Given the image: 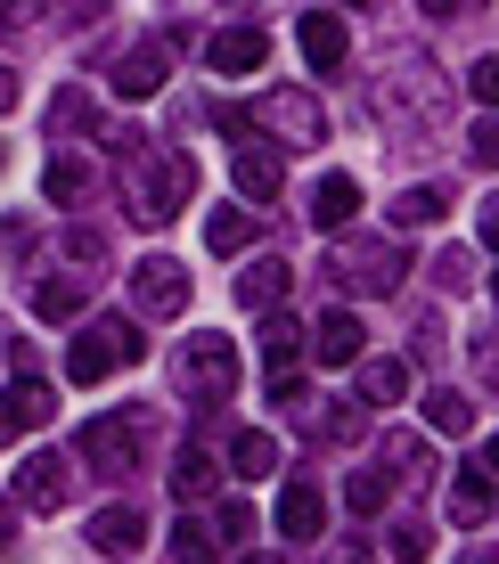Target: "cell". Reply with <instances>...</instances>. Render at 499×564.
<instances>
[{
  "label": "cell",
  "instance_id": "42",
  "mask_svg": "<svg viewBox=\"0 0 499 564\" xmlns=\"http://www.w3.org/2000/svg\"><path fill=\"white\" fill-rule=\"evenodd\" d=\"M417 9H426V17H458L467 0H417Z\"/></svg>",
  "mask_w": 499,
  "mask_h": 564
},
{
  "label": "cell",
  "instance_id": "2",
  "mask_svg": "<svg viewBox=\"0 0 499 564\" xmlns=\"http://www.w3.org/2000/svg\"><path fill=\"white\" fill-rule=\"evenodd\" d=\"M123 197L140 221H172L188 197H197V164H188L181 148H131V172H123Z\"/></svg>",
  "mask_w": 499,
  "mask_h": 564
},
{
  "label": "cell",
  "instance_id": "38",
  "mask_svg": "<svg viewBox=\"0 0 499 564\" xmlns=\"http://www.w3.org/2000/svg\"><path fill=\"white\" fill-rule=\"evenodd\" d=\"M254 532V508H246V499H221V540H246Z\"/></svg>",
  "mask_w": 499,
  "mask_h": 564
},
{
  "label": "cell",
  "instance_id": "1",
  "mask_svg": "<svg viewBox=\"0 0 499 564\" xmlns=\"http://www.w3.org/2000/svg\"><path fill=\"white\" fill-rule=\"evenodd\" d=\"M377 115H386L401 140H410V131H434L451 115V83L417 50L410 57H386V74H377Z\"/></svg>",
  "mask_w": 499,
  "mask_h": 564
},
{
  "label": "cell",
  "instance_id": "14",
  "mask_svg": "<svg viewBox=\"0 0 499 564\" xmlns=\"http://www.w3.org/2000/svg\"><path fill=\"white\" fill-rule=\"evenodd\" d=\"M262 57H271V33H262V25H229V33L205 42V66H214V74H254Z\"/></svg>",
  "mask_w": 499,
  "mask_h": 564
},
{
  "label": "cell",
  "instance_id": "33",
  "mask_svg": "<svg viewBox=\"0 0 499 564\" xmlns=\"http://www.w3.org/2000/svg\"><path fill=\"white\" fill-rule=\"evenodd\" d=\"M172 556H181V564H221V549H214V532H205L197 516H188L181 532H172Z\"/></svg>",
  "mask_w": 499,
  "mask_h": 564
},
{
  "label": "cell",
  "instance_id": "15",
  "mask_svg": "<svg viewBox=\"0 0 499 564\" xmlns=\"http://www.w3.org/2000/svg\"><path fill=\"white\" fill-rule=\"evenodd\" d=\"M319 523H328V499H319V482H286L279 491V532L286 540H319Z\"/></svg>",
  "mask_w": 499,
  "mask_h": 564
},
{
  "label": "cell",
  "instance_id": "48",
  "mask_svg": "<svg viewBox=\"0 0 499 564\" xmlns=\"http://www.w3.org/2000/svg\"><path fill=\"white\" fill-rule=\"evenodd\" d=\"M238 564H279V556H238Z\"/></svg>",
  "mask_w": 499,
  "mask_h": 564
},
{
  "label": "cell",
  "instance_id": "23",
  "mask_svg": "<svg viewBox=\"0 0 499 564\" xmlns=\"http://www.w3.org/2000/svg\"><path fill=\"white\" fill-rule=\"evenodd\" d=\"M295 352H303V327L286 319V311H262V377L295 368Z\"/></svg>",
  "mask_w": 499,
  "mask_h": 564
},
{
  "label": "cell",
  "instance_id": "22",
  "mask_svg": "<svg viewBox=\"0 0 499 564\" xmlns=\"http://www.w3.org/2000/svg\"><path fill=\"white\" fill-rule=\"evenodd\" d=\"M221 482V466L205 458V442H181V458H172V499H205Z\"/></svg>",
  "mask_w": 499,
  "mask_h": 564
},
{
  "label": "cell",
  "instance_id": "49",
  "mask_svg": "<svg viewBox=\"0 0 499 564\" xmlns=\"http://www.w3.org/2000/svg\"><path fill=\"white\" fill-rule=\"evenodd\" d=\"M467 564H499V556H491V549H484V556H467Z\"/></svg>",
  "mask_w": 499,
  "mask_h": 564
},
{
  "label": "cell",
  "instance_id": "44",
  "mask_svg": "<svg viewBox=\"0 0 499 564\" xmlns=\"http://www.w3.org/2000/svg\"><path fill=\"white\" fill-rule=\"evenodd\" d=\"M9 540H17V508H0V556H9Z\"/></svg>",
  "mask_w": 499,
  "mask_h": 564
},
{
  "label": "cell",
  "instance_id": "31",
  "mask_svg": "<svg viewBox=\"0 0 499 564\" xmlns=\"http://www.w3.org/2000/svg\"><path fill=\"white\" fill-rule=\"evenodd\" d=\"M386 499H393V475H352L344 482V508L352 516H386Z\"/></svg>",
  "mask_w": 499,
  "mask_h": 564
},
{
  "label": "cell",
  "instance_id": "35",
  "mask_svg": "<svg viewBox=\"0 0 499 564\" xmlns=\"http://www.w3.org/2000/svg\"><path fill=\"white\" fill-rule=\"evenodd\" d=\"M434 279H443V286H467V279H475V254H467V246H443V254H434Z\"/></svg>",
  "mask_w": 499,
  "mask_h": 564
},
{
  "label": "cell",
  "instance_id": "6",
  "mask_svg": "<svg viewBox=\"0 0 499 564\" xmlns=\"http://www.w3.org/2000/svg\"><path fill=\"white\" fill-rule=\"evenodd\" d=\"M131 311H140V319H181L188 311V270L172 254H148L131 270Z\"/></svg>",
  "mask_w": 499,
  "mask_h": 564
},
{
  "label": "cell",
  "instance_id": "17",
  "mask_svg": "<svg viewBox=\"0 0 499 564\" xmlns=\"http://www.w3.org/2000/svg\"><path fill=\"white\" fill-rule=\"evenodd\" d=\"M352 213H360V181L352 172H328V181L312 188V221L336 238V229H352Z\"/></svg>",
  "mask_w": 499,
  "mask_h": 564
},
{
  "label": "cell",
  "instance_id": "25",
  "mask_svg": "<svg viewBox=\"0 0 499 564\" xmlns=\"http://www.w3.org/2000/svg\"><path fill=\"white\" fill-rule=\"evenodd\" d=\"M0 401L17 410V425H25V434H33V425H50V417H57V393H50L42 377H17L9 393H0Z\"/></svg>",
  "mask_w": 499,
  "mask_h": 564
},
{
  "label": "cell",
  "instance_id": "4",
  "mask_svg": "<svg viewBox=\"0 0 499 564\" xmlns=\"http://www.w3.org/2000/svg\"><path fill=\"white\" fill-rule=\"evenodd\" d=\"M246 115H254L279 148H319L328 140V115H319L312 90H262V107H246Z\"/></svg>",
  "mask_w": 499,
  "mask_h": 564
},
{
  "label": "cell",
  "instance_id": "24",
  "mask_svg": "<svg viewBox=\"0 0 499 564\" xmlns=\"http://www.w3.org/2000/svg\"><path fill=\"white\" fill-rule=\"evenodd\" d=\"M443 213H451V197L434 181H417V188H401V197H393V229H434Z\"/></svg>",
  "mask_w": 499,
  "mask_h": 564
},
{
  "label": "cell",
  "instance_id": "27",
  "mask_svg": "<svg viewBox=\"0 0 499 564\" xmlns=\"http://www.w3.org/2000/svg\"><path fill=\"white\" fill-rule=\"evenodd\" d=\"M426 425H434V434H467V425H475V401L458 393V384H434V393H426Z\"/></svg>",
  "mask_w": 499,
  "mask_h": 564
},
{
  "label": "cell",
  "instance_id": "34",
  "mask_svg": "<svg viewBox=\"0 0 499 564\" xmlns=\"http://www.w3.org/2000/svg\"><path fill=\"white\" fill-rule=\"evenodd\" d=\"M467 155H475L484 172H499V115H484V123L467 131Z\"/></svg>",
  "mask_w": 499,
  "mask_h": 564
},
{
  "label": "cell",
  "instance_id": "29",
  "mask_svg": "<svg viewBox=\"0 0 499 564\" xmlns=\"http://www.w3.org/2000/svg\"><path fill=\"white\" fill-rule=\"evenodd\" d=\"M451 516H458V523H484V516H491V475H484V466L451 482Z\"/></svg>",
  "mask_w": 499,
  "mask_h": 564
},
{
  "label": "cell",
  "instance_id": "50",
  "mask_svg": "<svg viewBox=\"0 0 499 564\" xmlns=\"http://www.w3.org/2000/svg\"><path fill=\"white\" fill-rule=\"evenodd\" d=\"M491 295H499V270H491Z\"/></svg>",
  "mask_w": 499,
  "mask_h": 564
},
{
  "label": "cell",
  "instance_id": "19",
  "mask_svg": "<svg viewBox=\"0 0 499 564\" xmlns=\"http://www.w3.org/2000/svg\"><path fill=\"white\" fill-rule=\"evenodd\" d=\"M286 279H295V270H286L279 254H262V262L238 279V303H246V311H279V303H286Z\"/></svg>",
  "mask_w": 499,
  "mask_h": 564
},
{
  "label": "cell",
  "instance_id": "30",
  "mask_svg": "<svg viewBox=\"0 0 499 564\" xmlns=\"http://www.w3.org/2000/svg\"><path fill=\"white\" fill-rule=\"evenodd\" d=\"M83 188H90V164H74V155H57V164L42 172V197H50V205H74Z\"/></svg>",
  "mask_w": 499,
  "mask_h": 564
},
{
  "label": "cell",
  "instance_id": "41",
  "mask_svg": "<svg viewBox=\"0 0 499 564\" xmlns=\"http://www.w3.org/2000/svg\"><path fill=\"white\" fill-rule=\"evenodd\" d=\"M484 246H491V254H499V197L484 205Z\"/></svg>",
  "mask_w": 499,
  "mask_h": 564
},
{
  "label": "cell",
  "instance_id": "26",
  "mask_svg": "<svg viewBox=\"0 0 499 564\" xmlns=\"http://www.w3.org/2000/svg\"><path fill=\"white\" fill-rule=\"evenodd\" d=\"M50 131H57V140L99 131V99H90V90H57V99H50Z\"/></svg>",
  "mask_w": 499,
  "mask_h": 564
},
{
  "label": "cell",
  "instance_id": "51",
  "mask_svg": "<svg viewBox=\"0 0 499 564\" xmlns=\"http://www.w3.org/2000/svg\"><path fill=\"white\" fill-rule=\"evenodd\" d=\"M352 9H369V0H352Z\"/></svg>",
  "mask_w": 499,
  "mask_h": 564
},
{
  "label": "cell",
  "instance_id": "45",
  "mask_svg": "<svg viewBox=\"0 0 499 564\" xmlns=\"http://www.w3.org/2000/svg\"><path fill=\"white\" fill-rule=\"evenodd\" d=\"M475 466H484V475H499V434L484 442V458H475Z\"/></svg>",
  "mask_w": 499,
  "mask_h": 564
},
{
  "label": "cell",
  "instance_id": "43",
  "mask_svg": "<svg viewBox=\"0 0 499 564\" xmlns=\"http://www.w3.org/2000/svg\"><path fill=\"white\" fill-rule=\"evenodd\" d=\"M9 107H17V74L0 66V115H9Z\"/></svg>",
  "mask_w": 499,
  "mask_h": 564
},
{
  "label": "cell",
  "instance_id": "36",
  "mask_svg": "<svg viewBox=\"0 0 499 564\" xmlns=\"http://www.w3.org/2000/svg\"><path fill=\"white\" fill-rule=\"evenodd\" d=\"M467 90L499 115V57H475V66H467Z\"/></svg>",
  "mask_w": 499,
  "mask_h": 564
},
{
  "label": "cell",
  "instance_id": "28",
  "mask_svg": "<svg viewBox=\"0 0 499 564\" xmlns=\"http://www.w3.org/2000/svg\"><path fill=\"white\" fill-rule=\"evenodd\" d=\"M33 311H42L50 327H66L74 311H83V279H42V286H33Z\"/></svg>",
  "mask_w": 499,
  "mask_h": 564
},
{
  "label": "cell",
  "instance_id": "21",
  "mask_svg": "<svg viewBox=\"0 0 499 564\" xmlns=\"http://www.w3.org/2000/svg\"><path fill=\"white\" fill-rule=\"evenodd\" d=\"M254 213L246 205H221V213H205V246H214V254H246V246H254Z\"/></svg>",
  "mask_w": 499,
  "mask_h": 564
},
{
  "label": "cell",
  "instance_id": "39",
  "mask_svg": "<svg viewBox=\"0 0 499 564\" xmlns=\"http://www.w3.org/2000/svg\"><path fill=\"white\" fill-rule=\"evenodd\" d=\"M107 246H99V229H66V262H99Z\"/></svg>",
  "mask_w": 499,
  "mask_h": 564
},
{
  "label": "cell",
  "instance_id": "32",
  "mask_svg": "<svg viewBox=\"0 0 499 564\" xmlns=\"http://www.w3.org/2000/svg\"><path fill=\"white\" fill-rule=\"evenodd\" d=\"M386 556H393V564H426V556H434V532H426V523H393V532H386Z\"/></svg>",
  "mask_w": 499,
  "mask_h": 564
},
{
  "label": "cell",
  "instance_id": "7",
  "mask_svg": "<svg viewBox=\"0 0 499 564\" xmlns=\"http://www.w3.org/2000/svg\"><path fill=\"white\" fill-rule=\"evenodd\" d=\"M66 491H74V466L57 451H33L25 466H17V499H25L33 516H57V508H66Z\"/></svg>",
  "mask_w": 499,
  "mask_h": 564
},
{
  "label": "cell",
  "instance_id": "13",
  "mask_svg": "<svg viewBox=\"0 0 499 564\" xmlns=\"http://www.w3.org/2000/svg\"><path fill=\"white\" fill-rule=\"evenodd\" d=\"M303 344H312V360H319V368H352V360H360V319L328 303V311L312 319V336H303Z\"/></svg>",
  "mask_w": 499,
  "mask_h": 564
},
{
  "label": "cell",
  "instance_id": "18",
  "mask_svg": "<svg viewBox=\"0 0 499 564\" xmlns=\"http://www.w3.org/2000/svg\"><path fill=\"white\" fill-rule=\"evenodd\" d=\"M229 172H238V197H254V205H271L286 188V164L271 148H238V164H229Z\"/></svg>",
  "mask_w": 499,
  "mask_h": 564
},
{
  "label": "cell",
  "instance_id": "10",
  "mask_svg": "<svg viewBox=\"0 0 499 564\" xmlns=\"http://www.w3.org/2000/svg\"><path fill=\"white\" fill-rule=\"evenodd\" d=\"M295 42H303V66H312V74H336V66H344V50H352V33H344V17H336V9H303Z\"/></svg>",
  "mask_w": 499,
  "mask_h": 564
},
{
  "label": "cell",
  "instance_id": "40",
  "mask_svg": "<svg viewBox=\"0 0 499 564\" xmlns=\"http://www.w3.org/2000/svg\"><path fill=\"white\" fill-rule=\"evenodd\" d=\"M214 131H229V140H246V131H254V115H246V107H214Z\"/></svg>",
  "mask_w": 499,
  "mask_h": 564
},
{
  "label": "cell",
  "instance_id": "12",
  "mask_svg": "<svg viewBox=\"0 0 499 564\" xmlns=\"http://www.w3.org/2000/svg\"><path fill=\"white\" fill-rule=\"evenodd\" d=\"M164 57H172V42H131L123 57H115L107 83L123 90V99H156V90H164Z\"/></svg>",
  "mask_w": 499,
  "mask_h": 564
},
{
  "label": "cell",
  "instance_id": "46",
  "mask_svg": "<svg viewBox=\"0 0 499 564\" xmlns=\"http://www.w3.org/2000/svg\"><path fill=\"white\" fill-rule=\"evenodd\" d=\"M74 17H107V0H83V9H74Z\"/></svg>",
  "mask_w": 499,
  "mask_h": 564
},
{
  "label": "cell",
  "instance_id": "9",
  "mask_svg": "<svg viewBox=\"0 0 499 564\" xmlns=\"http://www.w3.org/2000/svg\"><path fill=\"white\" fill-rule=\"evenodd\" d=\"M83 458L99 466V475H123V466L140 458V417H90L83 425Z\"/></svg>",
  "mask_w": 499,
  "mask_h": 564
},
{
  "label": "cell",
  "instance_id": "16",
  "mask_svg": "<svg viewBox=\"0 0 499 564\" xmlns=\"http://www.w3.org/2000/svg\"><path fill=\"white\" fill-rule=\"evenodd\" d=\"M140 540H148L140 508H99V516H90V549H99V556H140Z\"/></svg>",
  "mask_w": 499,
  "mask_h": 564
},
{
  "label": "cell",
  "instance_id": "11",
  "mask_svg": "<svg viewBox=\"0 0 499 564\" xmlns=\"http://www.w3.org/2000/svg\"><path fill=\"white\" fill-rule=\"evenodd\" d=\"M181 377L205 384V401H221L229 384H238V352H229V336H197V344L181 352Z\"/></svg>",
  "mask_w": 499,
  "mask_h": 564
},
{
  "label": "cell",
  "instance_id": "47",
  "mask_svg": "<svg viewBox=\"0 0 499 564\" xmlns=\"http://www.w3.org/2000/svg\"><path fill=\"white\" fill-rule=\"evenodd\" d=\"M328 564H360V549H336V556H328Z\"/></svg>",
  "mask_w": 499,
  "mask_h": 564
},
{
  "label": "cell",
  "instance_id": "20",
  "mask_svg": "<svg viewBox=\"0 0 499 564\" xmlns=\"http://www.w3.org/2000/svg\"><path fill=\"white\" fill-rule=\"evenodd\" d=\"M271 466H279V442L262 434V425L229 434V475H246V482H271Z\"/></svg>",
  "mask_w": 499,
  "mask_h": 564
},
{
  "label": "cell",
  "instance_id": "5",
  "mask_svg": "<svg viewBox=\"0 0 499 564\" xmlns=\"http://www.w3.org/2000/svg\"><path fill=\"white\" fill-rule=\"evenodd\" d=\"M401 270H410V262H401L393 246H328V279L352 286V295H393Z\"/></svg>",
  "mask_w": 499,
  "mask_h": 564
},
{
  "label": "cell",
  "instance_id": "37",
  "mask_svg": "<svg viewBox=\"0 0 499 564\" xmlns=\"http://www.w3.org/2000/svg\"><path fill=\"white\" fill-rule=\"evenodd\" d=\"M42 25V0H0V33H33Z\"/></svg>",
  "mask_w": 499,
  "mask_h": 564
},
{
  "label": "cell",
  "instance_id": "3",
  "mask_svg": "<svg viewBox=\"0 0 499 564\" xmlns=\"http://www.w3.org/2000/svg\"><path fill=\"white\" fill-rule=\"evenodd\" d=\"M140 344H148V336H140L131 319H90L83 336L66 344V377H74V384H107L115 368L140 360Z\"/></svg>",
  "mask_w": 499,
  "mask_h": 564
},
{
  "label": "cell",
  "instance_id": "8",
  "mask_svg": "<svg viewBox=\"0 0 499 564\" xmlns=\"http://www.w3.org/2000/svg\"><path fill=\"white\" fill-rule=\"evenodd\" d=\"M352 368H360V410H401V401L417 393V368L401 360V352H386V360H369V352H360Z\"/></svg>",
  "mask_w": 499,
  "mask_h": 564
}]
</instances>
